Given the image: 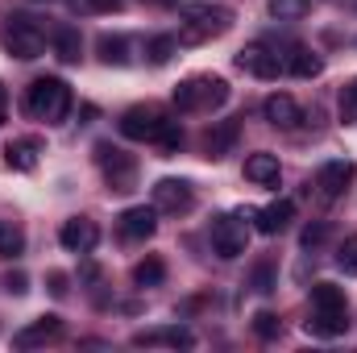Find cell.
<instances>
[{"label":"cell","instance_id":"8d00e7d4","mask_svg":"<svg viewBox=\"0 0 357 353\" xmlns=\"http://www.w3.org/2000/svg\"><path fill=\"white\" fill-rule=\"evenodd\" d=\"M4 117H8V91H4V84H0V125H4Z\"/></svg>","mask_w":357,"mask_h":353},{"label":"cell","instance_id":"4dcf8cb0","mask_svg":"<svg viewBox=\"0 0 357 353\" xmlns=\"http://www.w3.org/2000/svg\"><path fill=\"white\" fill-rule=\"evenodd\" d=\"M250 287H254L258 295H270V291L278 287V283H274V266H270V262H258V266H254V274H250Z\"/></svg>","mask_w":357,"mask_h":353},{"label":"cell","instance_id":"74e56055","mask_svg":"<svg viewBox=\"0 0 357 353\" xmlns=\"http://www.w3.org/2000/svg\"><path fill=\"white\" fill-rule=\"evenodd\" d=\"M150 4H175V0H150Z\"/></svg>","mask_w":357,"mask_h":353},{"label":"cell","instance_id":"e0dca14e","mask_svg":"<svg viewBox=\"0 0 357 353\" xmlns=\"http://www.w3.org/2000/svg\"><path fill=\"white\" fill-rule=\"evenodd\" d=\"M38 158H42V142H38V137H13V142L4 146V163H8V171L29 175V171H38Z\"/></svg>","mask_w":357,"mask_h":353},{"label":"cell","instance_id":"5b68a950","mask_svg":"<svg viewBox=\"0 0 357 353\" xmlns=\"http://www.w3.org/2000/svg\"><path fill=\"white\" fill-rule=\"evenodd\" d=\"M96 167L104 171L108 191H133V187H137V158L125 154V150L112 146V142H100V146H96Z\"/></svg>","mask_w":357,"mask_h":353},{"label":"cell","instance_id":"ba28073f","mask_svg":"<svg viewBox=\"0 0 357 353\" xmlns=\"http://www.w3.org/2000/svg\"><path fill=\"white\" fill-rule=\"evenodd\" d=\"M357 167L349 163V158H328L320 171H316V179H312V187H316V195L324 200V204H333V200H341L345 195V187L354 183Z\"/></svg>","mask_w":357,"mask_h":353},{"label":"cell","instance_id":"d4e9b609","mask_svg":"<svg viewBox=\"0 0 357 353\" xmlns=\"http://www.w3.org/2000/svg\"><path fill=\"white\" fill-rule=\"evenodd\" d=\"M133 283L137 287H162L167 283V262L162 258H142L133 266Z\"/></svg>","mask_w":357,"mask_h":353},{"label":"cell","instance_id":"83f0119b","mask_svg":"<svg viewBox=\"0 0 357 353\" xmlns=\"http://www.w3.org/2000/svg\"><path fill=\"white\" fill-rule=\"evenodd\" d=\"M67 8L75 17H100V13H116L121 0H67Z\"/></svg>","mask_w":357,"mask_h":353},{"label":"cell","instance_id":"4316f807","mask_svg":"<svg viewBox=\"0 0 357 353\" xmlns=\"http://www.w3.org/2000/svg\"><path fill=\"white\" fill-rule=\"evenodd\" d=\"M25 250V233L13 220H0V258H17Z\"/></svg>","mask_w":357,"mask_h":353},{"label":"cell","instance_id":"f546056e","mask_svg":"<svg viewBox=\"0 0 357 353\" xmlns=\"http://www.w3.org/2000/svg\"><path fill=\"white\" fill-rule=\"evenodd\" d=\"M154 146H158V150H162L167 158H171V154H178V150H183V129H178V121H171V125H167V129L158 133V142H154Z\"/></svg>","mask_w":357,"mask_h":353},{"label":"cell","instance_id":"ffe728a7","mask_svg":"<svg viewBox=\"0 0 357 353\" xmlns=\"http://www.w3.org/2000/svg\"><path fill=\"white\" fill-rule=\"evenodd\" d=\"M96 50H100V63H108V67H129L133 63V38H125V33H100Z\"/></svg>","mask_w":357,"mask_h":353},{"label":"cell","instance_id":"d590c367","mask_svg":"<svg viewBox=\"0 0 357 353\" xmlns=\"http://www.w3.org/2000/svg\"><path fill=\"white\" fill-rule=\"evenodd\" d=\"M8 291H13V295H25V291H29V278H25L21 270H17V274H8Z\"/></svg>","mask_w":357,"mask_h":353},{"label":"cell","instance_id":"603a6c76","mask_svg":"<svg viewBox=\"0 0 357 353\" xmlns=\"http://www.w3.org/2000/svg\"><path fill=\"white\" fill-rule=\"evenodd\" d=\"M312 312H349L345 287H337V283H316V287H312Z\"/></svg>","mask_w":357,"mask_h":353},{"label":"cell","instance_id":"836d02e7","mask_svg":"<svg viewBox=\"0 0 357 353\" xmlns=\"http://www.w3.org/2000/svg\"><path fill=\"white\" fill-rule=\"evenodd\" d=\"M341 117H345V121H354L357 117V80L341 91Z\"/></svg>","mask_w":357,"mask_h":353},{"label":"cell","instance_id":"6da1fadb","mask_svg":"<svg viewBox=\"0 0 357 353\" xmlns=\"http://www.w3.org/2000/svg\"><path fill=\"white\" fill-rule=\"evenodd\" d=\"M233 25V13L225 4H212V0H191V4H178V46H204L220 33H229Z\"/></svg>","mask_w":357,"mask_h":353},{"label":"cell","instance_id":"cb8c5ba5","mask_svg":"<svg viewBox=\"0 0 357 353\" xmlns=\"http://www.w3.org/2000/svg\"><path fill=\"white\" fill-rule=\"evenodd\" d=\"M175 54H178V38L175 33H154V38L146 42V59H150L154 67H167Z\"/></svg>","mask_w":357,"mask_h":353},{"label":"cell","instance_id":"484cf974","mask_svg":"<svg viewBox=\"0 0 357 353\" xmlns=\"http://www.w3.org/2000/svg\"><path fill=\"white\" fill-rule=\"evenodd\" d=\"M266 8L274 21H303L312 13V0H270Z\"/></svg>","mask_w":357,"mask_h":353},{"label":"cell","instance_id":"1f68e13d","mask_svg":"<svg viewBox=\"0 0 357 353\" xmlns=\"http://www.w3.org/2000/svg\"><path fill=\"white\" fill-rule=\"evenodd\" d=\"M254 333H258L262 341H274V337L282 333V320H278L274 312H258V316H254Z\"/></svg>","mask_w":357,"mask_h":353},{"label":"cell","instance_id":"8992f818","mask_svg":"<svg viewBox=\"0 0 357 353\" xmlns=\"http://www.w3.org/2000/svg\"><path fill=\"white\" fill-rule=\"evenodd\" d=\"M171 125V117L158 104H133L121 112V133L129 142H158V133Z\"/></svg>","mask_w":357,"mask_h":353},{"label":"cell","instance_id":"52a82bcc","mask_svg":"<svg viewBox=\"0 0 357 353\" xmlns=\"http://www.w3.org/2000/svg\"><path fill=\"white\" fill-rule=\"evenodd\" d=\"M245 250H250V225H245V216H216L212 220V254L225 258V262H233Z\"/></svg>","mask_w":357,"mask_h":353},{"label":"cell","instance_id":"7c38bea8","mask_svg":"<svg viewBox=\"0 0 357 353\" xmlns=\"http://www.w3.org/2000/svg\"><path fill=\"white\" fill-rule=\"evenodd\" d=\"M63 337V316H38V320H29L25 329H17L13 333V345L17 350H38V345H50V341H59Z\"/></svg>","mask_w":357,"mask_h":353},{"label":"cell","instance_id":"5bb4252c","mask_svg":"<svg viewBox=\"0 0 357 353\" xmlns=\"http://www.w3.org/2000/svg\"><path fill=\"white\" fill-rule=\"evenodd\" d=\"M133 345H171V350H191L195 333L187 324H162V329H142L133 333Z\"/></svg>","mask_w":357,"mask_h":353},{"label":"cell","instance_id":"9a60e30c","mask_svg":"<svg viewBox=\"0 0 357 353\" xmlns=\"http://www.w3.org/2000/svg\"><path fill=\"white\" fill-rule=\"evenodd\" d=\"M262 112H266V121L274 125V129H299V121H303V108H299V104H295V96H287V91L266 96Z\"/></svg>","mask_w":357,"mask_h":353},{"label":"cell","instance_id":"7a4b0ae2","mask_svg":"<svg viewBox=\"0 0 357 353\" xmlns=\"http://www.w3.org/2000/svg\"><path fill=\"white\" fill-rule=\"evenodd\" d=\"M25 117L33 121H46V125H63L67 112H71V88L59 80V75H42L25 88V100H21Z\"/></svg>","mask_w":357,"mask_h":353},{"label":"cell","instance_id":"3957f363","mask_svg":"<svg viewBox=\"0 0 357 353\" xmlns=\"http://www.w3.org/2000/svg\"><path fill=\"white\" fill-rule=\"evenodd\" d=\"M229 80H220V75H191V80H183L175 88V108L178 112H216V108H225L229 104Z\"/></svg>","mask_w":357,"mask_h":353},{"label":"cell","instance_id":"f1b7e54d","mask_svg":"<svg viewBox=\"0 0 357 353\" xmlns=\"http://www.w3.org/2000/svg\"><path fill=\"white\" fill-rule=\"evenodd\" d=\"M328 233H333V225H328V220H316V225H307V229L299 233V246H303V250H316V246L328 241Z\"/></svg>","mask_w":357,"mask_h":353},{"label":"cell","instance_id":"ac0fdd59","mask_svg":"<svg viewBox=\"0 0 357 353\" xmlns=\"http://www.w3.org/2000/svg\"><path fill=\"white\" fill-rule=\"evenodd\" d=\"M282 71H291L295 80H316V75L324 71V59H320L316 50H307V46H287Z\"/></svg>","mask_w":357,"mask_h":353},{"label":"cell","instance_id":"7402d4cb","mask_svg":"<svg viewBox=\"0 0 357 353\" xmlns=\"http://www.w3.org/2000/svg\"><path fill=\"white\" fill-rule=\"evenodd\" d=\"M54 54H59V63H67V67L79 63V54H84V38H79L75 25H59V29H54Z\"/></svg>","mask_w":357,"mask_h":353},{"label":"cell","instance_id":"d6a6232c","mask_svg":"<svg viewBox=\"0 0 357 353\" xmlns=\"http://www.w3.org/2000/svg\"><path fill=\"white\" fill-rule=\"evenodd\" d=\"M337 266H341L345 274H357V237H345V241H341V250H337Z\"/></svg>","mask_w":357,"mask_h":353},{"label":"cell","instance_id":"4fadbf2b","mask_svg":"<svg viewBox=\"0 0 357 353\" xmlns=\"http://www.w3.org/2000/svg\"><path fill=\"white\" fill-rule=\"evenodd\" d=\"M116 229H121V237H125V241H150V237L158 233V208H154V204H150V208H146V204L125 208Z\"/></svg>","mask_w":357,"mask_h":353},{"label":"cell","instance_id":"44dd1931","mask_svg":"<svg viewBox=\"0 0 357 353\" xmlns=\"http://www.w3.org/2000/svg\"><path fill=\"white\" fill-rule=\"evenodd\" d=\"M237 133H241L237 121H216V125L204 133V150H208V158H225V154H233Z\"/></svg>","mask_w":357,"mask_h":353},{"label":"cell","instance_id":"8fae6325","mask_svg":"<svg viewBox=\"0 0 357 353\" xmlns=\"http://www.w3.org/2000/svg\"><path fill=\"white\" fill-rule=\"evenodd\" d=\"M59 241H63V250H71V254H91V250L100 246V225H96L91 216H71V220H63Z\"/></svg>","mask_w":357,"mask_h":353},{"label":"cell","instance_id":"d6986e66","mask_svg":"<svg viewBox=\"0 0 357 353\" xmlns=\"http://www.w3.org/2000/svg\"><path fill=\"white\" fill-rule=\"evenodd\" d=\"M245 179H250V183H258V187H278V179H282L278 154H270V150L250 154V158H245Z\"/></svg>","mask_w":357,"mask_h":353},{"label":"cell","instance_id":"30bf717a","mask_svg":"<svg viewBox=\"0 0 357 353\" xmlns=\"http://www.w3.org/2000/svg\"><path fill=\"white\" fill-rule=\"evenodd\" d=\"M237 67L245 75H254V80H278L282 59H278V50H270L266 42H250V46L237 50Z\"/></svg>","mask_w":357,"mask_h":353},{"label":"cell","instance_id":"277c9868","mask_svg":"<svg viewBox=\"0 0 357 353\" xmlns=\"http://www.w3.org/2000/svg\"><path fill=\"white\" fill-rule=\"evenodd\" d=\"M0 42H4V50H8L13 59H21V63H33V59L46 54V29H42L33 17H25V13L4 17Z\"/></svg>","mask_w":357,"mask_h":353},{"label":"cell","instance_id":"2e32d148","mask_svg":"<svg viewBox=\"0 0 357 353\" xmlns=\"http://www.w3.org/2000/svg\"><path fill=\"white\" fill-rule=\"evenodd\" d=\"M291 220H295V204L291 200H274L262 212H254V229L262 237H278L282 229H291Z\"/></svg>","mask_w":357,"mask_h":353},{"label":"cell","instance_id":"9c48e42d","mask_svg":"<svg viewBox=\"0 0 357 353\" xmlns=\"http://www.w3.org/2000/svg\"><path fill=\"white\" fill-rule=\"evenodd\" d=\"M150 200H154L158 212H171V216H183V212L195 208V191H191L187 179H158L154 191H150Z\"/></svg>","mask_w":357,"mask_h":353},{"label":"cell","instance_id":"e575fe53","mask_svg":"<svg viewBox=\"0 0 357 353\" xmlns=\"http://www.w3.org/2000/svg\"><path fill=\"white\" fill-rule=\"evenodd\" d=\"M46 283H50V295H54V299H67V291H71V278H67L63 270H50V278H46Z\"/></svg>","mask_w":357,"mask_h":353}]
</instances>
